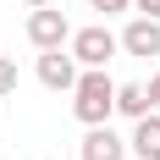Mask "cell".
Wrapping results in <instances>:
<instances>
[{"mask_svg":"<svg viewBox=\"0 0 160 160\" xmlns=\"http://www.w3.org/2000/svg\"><path fill=\"white\" fill-rule=\"evenodd\" d=\"M72 116L83 127H105L116 116V83L105 78V66H83L78 88H72Z\"/></svg>","mask_w":160,"mask_h":160,"instance_id":"cell-1","label":"cell"},{"mask_svg":"<svg viewBox=\"0 0 160 160\" xmlns=\"http://www.w3.org/2000/svg\"><path fill=\"white\" fill-rule=\"evenodd\" d=\"M72 55H78V66H111L116 55H122V39H116L105 22H88V28H72Z\"/></svg>","mask_w":160,"mask_h":160,"instance_id":"cell-2","label":"cell"},{"mask_svg":"<svg viewBox=\"0 0 160 160\" xmlns=\"http://www.w3.org/2000/svg\"><path fill=\"white\" fill-rule=\"evenodd\" d=\"M28 44H33V50H66V44H72V22H66L61 6L28 11Z\"/></svg>","mask_w":160,"mask_h":160,"instance_id":"cell-3","label":"cell"},{"mask_svg":"<svg viewBox=\"0 0 160 160\" xmlns=\"http://www.w3.org/2000/svg\"><path fill=\"white\" fill-rule=\"evenodd\" d=\"M78 55L72 50H39V83H44L50 94H72L78 88Z\"/></svg>","mask_w":160,"mask_h":160,"instance_id":"cell-4","label":"cell"},{"mask_svg":"<svg viewBox=\"0 0 160 160\" xmlns=\"http://www.w3.org/2000/svg\"><path fill=\"white\" fill-rule=\"evenodd\" d=\"M116 39H122V55L149 61V55H160V17H132V22L116 33Z\"/></svg>","mask_w":160,"mask_h":160,"instance_id":"cell-5","label":"cell"},{"mask_svg":"<svg viewBox=\"0 0 160 160\" xmlns=\"http://www.w3.org/2000/svg\"><path fill=\"white\" fill-rule=\"evenodd\" d=\"M132 149H127V138L105 122V127H88L83 132V144H78V160H127Z\"/></svg>","mask_w":160,"mask_h":160,"instance_id":"cell-6","label":"cell"},{"mask_svg":"<svg viewBox=\"0 0 160 160\" xmlns=\"http://www.w3.org/2000/svg\"><path fill=\"white\" fill-rule=\"evenodd\" d=\"M127 149H132L138 160H160V111H149V116H138V122H132Z\"/></svg>","mask_w":160,"mask_h":160,"instance_id":"cell-7","label":"cell"},{"mask_svg":"<svg viewBox=\"0 0 160 160\" xmlns=\"http://www.w3.org/2000/svg\"><path fill=\"white\" fill-rule=\"evenodd\" d=\"M116 116H127V122L149 116V88L144 83H116Z\"/></svg>","mask_w":160,"mask_h":160,"instance_id":"cell-8","label":"cell"},{"mask_svg":"<svg viewBox=\"0 0 160 160\" xmlns=\"http://www.w3.org/2000/svg\"><path fill=\"white\" fill-rule=\"evenodd\" d=\"M17 83H22L17 61H6V55H0V99H6V94H17Z\"/></svg>","mask_w":160,"mask_h":160,"instance_id":"cell-9","label":"cell"},{"mask_svg":"<svg viewBox=\"0 0 160 160\" xmlns=\"http://www.w3.org/2000/svg\"><path fill=\"white\" fill-rule=\"evenodd\" d=\"M94 11H105V17H122V11H132V0H88Z\"/></svg>","mask_w":160,"mask_h":160,"instance_id":"cell-10","label":"cell"},{"mask_svg":"<svg viewBox=\"0 0 160 160\" xmlns=\"http://www.w3.org/2000/svg\"><path fill=\"white\" fill-rule=\"evenodd\" d=\"M132 11L138 17H160V0H132Z\"/></svg>","mask_w":160,"mask_h":160,"instance_id":"cell-11","label":"cell"},{"mask_svg":"<svg viewBox=\"0 0 160 160\" xmlns=\"http://www.w3.org/2000/svg\"><path fill=\"white\" fill-rule=\"evenodd\" d=\"M144 88H149V111H160V72H155V78L144 83Z\"/></svg>","mask_w":160,"mask_h":160,"instance_id":"cell-12","label":"cell"},{"mask_svg":"<svg viewBox=\"0 0 160 160\" xmlns=\"http://www.w3.org/2000/svg\"><path fill=\"white\" fill-rule=\"evenodd\" d=\"M22 6H28V11H39V6H55V0H22Z\"/></svg>","mask_w":160,"mask_h":160,"instance_id":"cell-13","label":"cell"}]
</instances>
